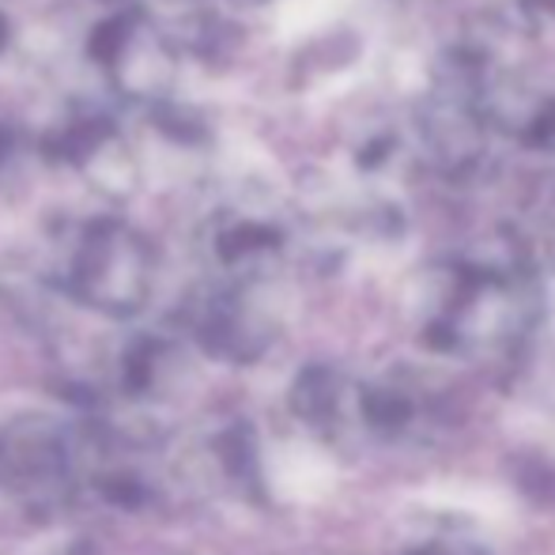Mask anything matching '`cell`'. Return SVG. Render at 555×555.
Masks as SVG:
<instances>
[{"label": "cell", "instance_id": "cell-4", "mask_svg": "<svg viewBox=\"0 0 555 555\" xmlns=\"http://www.w3.org/2000/svg\"><path fill=\"white\" fill-rule=\"evenodd\" d=\"M132 38H137V20L132 15H111L103 20L88 38V53L99 65H117L125 57V50H132Z\"/></svg>", "mask_w": 555, "mask_h": 555}, {"label": "cell", "instance_id": "cell-6", "mask_svg": "<svg viewBox=\"0 0 555 555\" xmlns=\"http://www.w3.org/2000/svg\"><path fill=\"white\" fill-rule=\"evenodd\" d=\"M8 30H12V27H8L4 12H0V50H4V46H8Z\"/></svg>", "mask_w": 555, "mask_h": 555}, {"label": "cell", "instance_id": "cell-5", "mask_svg": "<svg viewBox=\"0 0 555 555\" xmlns=\"http://www.w3.org/2000/svg\"><path fill=\"white\" fill-rule=\"evenodd\" d=\"M12 147H15V129H12V125H0V167L8 163Z\"/></svg>", "mask_w": 555, "mask_h": 555}, {"label": "cell", "instance_id": "cell-2", "mask_svg": "<svg viewBox=\"0 0 555 555\" xmlns=\"http://www.w3.org/2000/svg\"><path fill=\"white\" fill-rule=\"evenodd\" d=\"M114 137V125L103 117H83V121H68L46 137V155L53 163H88L91 155L103 152V144Z\"/></svg>", "mask_w": 555, "mask_h": 555}, {"label": "cell", "instance_id": "cell-1", "mask_svg": "<svg viewBox=\"0 0 555 555\" xmlns=\"http://www.w3.org/2000/svg\"><path fill=\"white\" fill-rule=\"evenodd\" d=\"M152 254L121 223H95L80 242L73 264V292L111 314H129L144 302Z\"/></svg>", "mask_w": 555, "mask_h": 555}, {"label": "cell", "instance_id": "cell-3", "mask_svg": "<svg viewBox=\"0 0 555 555\" xmlns=\"http://www.w3.org/2000/svg\"><path fill=\"white\" fill-rule=\"evenodd\" d=\"M401 555H488V548H483V541L468 526L435 521V526L412 533Z\"/></svg>", "mask_w": 555, "mask_h": 555}]
</instances>
